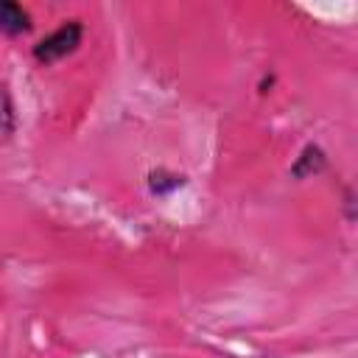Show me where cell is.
Returning a JSON list of instances; mask_svg holds the SVG:
<instances>
[{"label": "cell", "instance_id": "1", "mask_svg": "<svg viewBox=\"0 0 358 358\" xmlns=\"http://www.w3.org/2000/svg\"><path fill=\"white\" fill-rule=\"evenodd\" d=\"M81 39H84V22L81 20H64L59 28H53L48 36H42L31 53L42 67H50V64L67 59L70 53H76Z\"/></svg>", "mask_w": 358, "mask_h": 358}, {"label": "cell", "instance_id": "2", "mask_svg": "<svg viewBox=\"0 0 358 358\" xmlns=\"http://www.w3.org/2000/svg\"><path fill=\"white\" fill-rule=\"evenodd\" d=\"M34 28L31 11L17 0H0V36H25Z\"/></svg>", "mask_w": 358, "mask_h": 358}, {"label": "cell", "instance_id": "3", "mask_svg": "<svg viewBox=\"0 0 358 358\" xmlns=\"http://www.w3.org/2000/svg\"><path fill=\"white\" fill-rule=\"evenodd\" d=\"M324 168H327V157H324V151H322L316 143H308V145L299 151V157L294 159V165H291V176H294V179H310V176L322 173Z\"/></svg>", "mask_w": 358, "mask_h": 358}, {"label": "cell", "instance_id": "4", "mask_svg": "<svg viewBox=\"0 0 358 358\" xmlns=\"http://www.w3.org/2000/svg\"><path fill=\"white\" fill-rule=\"evenodd\" d=\"M185 185H187V176L173 173L168 168H157V171L148 173V190L154 196H168V193H173L179 187H185Z\"/></svg>", "mask_w": 358, "mask_h": 358}, {"label": "cell", "instance_id": "5", "mask_svg": "<svg viewBox=\"0 0 358 358\" xmlns=\"http://www.w3.org/2000/svg\"><path fill=\"white\" fill-rule=\"evenodd\" d=\"M17 131V112L6 84H0V137H11Z\"/></svg>", "mask_w": 358, "mask_h": 358}, {"label": "cell", "instance_id": "6", "mask_svg": "<svg viewBox=\"0 0 358 358\" xmlns=\"http://www.w3.org/2000/svg\"><path fill=\"white\" fill-rule=\"evenodd\" d=\"M344 207H347V221H355V196H352V187L344 190Z\"/></svg>", "mask_w": 358, "mask_h": 358}]
</instances>
